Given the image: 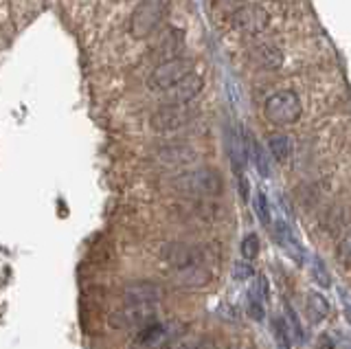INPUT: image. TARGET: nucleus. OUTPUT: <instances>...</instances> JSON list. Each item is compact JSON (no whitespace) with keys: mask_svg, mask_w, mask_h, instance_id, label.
<instances>
[{"mask_svg":"<svg viewBox=\"0 0 351 349\" xmlns=\"http://www.w3.org/2000/svg\"><path fill=\"white\" fill-rule=\"evenodd\" d=\"M169 5L171 0H141L130 16V36L134 40L149 38L167 16Z\"/></svg>","mask_w":351,"mask_h":349,"instance_id":"nucleus-1","label":"nucleus"},{"mask_svg":"<svg viewBox=\"0 0 351 349\" xmlns=\"http://www.w3.org/2000/svg\"><path fill=\"white\" fill-rule=\"evenodd\" d=\"M303 115V104L301 97L294 91H279L270 95L266 99V106H263V117L268 119L272 125H292L301 119Z\"/></svg>","mask_w":351,"mask_h":349,"instance_id":"nucleus-2","label":"nucleus"},{"mask_svg":"<svg viewBox=\"0 0 351 349\" xmlns=\"http://www.w3.org/2000/svg\"><path fill=\"white\" fill-rule=\"evenodd\" d=\"M173 187L189 195H219L224 187V180L219 176V171L211 167H197L176 176Z\"/></svg>","mask_w":351,"mask_h":349,"instance_id":"nucleus-3","label":"nucleus"},{"mask_svg":"<svg viewBox=\"0 0 351 349\" xmlns=\"http://www.w3.org/2000/svg\"><path fill=\"white\" fill-rule=\"evenodd\" d=\"M193 71H195V64H193L191 58H182L180 56V58L167 60V62H160L147 77V88L152 93L162 95L165 91H169L171 86L182 82L186 75H191Z\"/></svg>","mask_w":351,"mask_h":349,"instance_id":"nucleus-4","label":"nucleus"},{"mask_svg":"<svg viewBox=\"0 0 351 349\" xmlns=\"http://www.w3.org/2000/svg\"><path fill=\"white\" fill-rule=\"evenodd\" d=\"M195 119V110L191 104H162L149 117V125L154 132L167 134L184 128Z\"/></svg>","mask_w":351,"mask_h":349,"instance_id":"nucleus-5","label":"nucleus"},{"mask_svg":"<svg viewBox=\"0 0 351 349\" xmlns=\"http://www.w3.org/2000/svg\"><path fill=\"white\" fill-rule=\"evenodd\" d=\"M158 303H134L125 305L112 316L114 327H145L156 321Z\"/></svg>","mask_w":351,"mask_h":349,"instance_id":"nucleus-6","label":"nucleus"},{"mask_svg":"<svg viewBox=\"0 0 351 349\" xmlns=\"http://www.w3.org/2000/svg\"><path fill=\"white\" fill-rule=\"evenodd\" d=\"M230 20H233V27L237 31H241V34L257 36V34H261V31L268 27L270 16H268L266 9L259 7V5H244V7L237 9Z\"/></svg>","mask_w":351,"mask_h":349,"instance_id":"nucleus-7","label":"nucleus"},{"mask_svg":"<svg viewBox=\"0 0 351 349\" xmlns=\"http://www.w3.org/2000/svg\"><path fill=\"white\" fill-rule=\"evenodd\" d=\"M176 334L173 323H149L145 327H141V332L134 338L136 349H160L162 345H167Z\"/></svg>","mask_w":351,"mask_h":349,"instance_id":"nucleus-8","label":"nucleus"},{"mask_svg":"<svg viewBox=\"0 0 351 349\" xmlns=\"http://www.w3.org/2000/svg\"><path fill=\"white\" fill-rule=\"evenodd\" d=\"M202 88H204V77L200 73L193 71L191 75H186L182 82L171 86L169 91H165L162 97L167 104H191L195 97L202 93Z\"/></svg>","mask_w":351,"mask_h":349,"instance_id":"nucleus-9","label":"nucleus"},{"mask_svg":"<svg viewBox=\"0 0 351 349\" xmlns=\"http://www.w3.org/2000/svg\"><path fill=\"white\" fill-rule=\"evenodd\" d=\"M162 299V290L160 286L152 281H136L130 283L123 290V303L125 305H134V303H158Z\"/></svg>","mask_w":351,"mask_h":349,"instance_id":"nucleus-10","label":"nucleus"},{"mask_svg":"<svg viewBox=\"0 0 351 349\" xmlns=\"http://www.w3.org/2000/svg\"><path fill=\"white\" fill-rule=\"evenodd\" d=\"M182 38L184 34L180 29H167L162 34V38L156 42V47H154V56H156L160 62H167V60H173V58H180V51H182Z\"/></svg>","mask_w":351,"mask_h":349,"instance_id":"nucleus-11","label":"nucleus"},{"mask_svg":"<svg viewBox=\"0 0 351 349\" xmlns=\"http://www.w3.org/2000/svg\"><path fill=\"white\" fill-rule=\"evenodd\" d=\"M274 233H277V239H279V244L283 246L285 253H288L296 261V264H303V261H305V250L299 244L296 235L292 233L290 224L283 222V220H277V222H274Z\"/></svg>","mask_w":351,"mask_h":349,"instance_id":"nucleus-12","label":"nucleus"},{"mask_svg":"<svg viewBox=\"0 0 351 349\" xmlns=\"http://www.w3.org/2000/svg\"><path fill=\"white\" fill-rule=\"evenodd\" d=\"M244 145H246V154H248V158L252 163H255L257 171L261 173L263 178H268L272 173L270 171V163H268V154H266V149L257 143V139L252 136V132H244Z\"/></svg>","mask_w":351,"mask_h":349,"instance_id":"nucleus-13","label":"nucleus"},{"mask_svg":"<svg viewBox=\"0 0 351 349\" xmlns=\"http://www.w3.org/2000/svg\"><path fill=\"white\" fill-rule=\"evenodd\" d=\"M252 60H255L261 69L277 71V69H281V64H283V53L274 45H261V47L255 49V53H252Z\"/></svg>","mask_w":351,"mask_h":349,"instance_id":"nucleus-14","label":"nucleus"},{"mask_svg":"<svg viewBox=\"0 0 351 349\" xmlns=\"http://www.w3.org/2000/svg\"><path fill=\"white\" fill-rule=\"evenodd\" d=\"M307 312H310L314 323H321L329 316V301L321 292H310L307 294Z\"/></svg>","mask_w":351,"mask_h":349,"instance_id":"nucleus-15","label":"nucleus"},{"mask_svg":"<svg viewBox=\"0 0 351 349\" xmlns=\"http://www.w3.org/2000/svg\"><path fill=\"white\" fill-rule=\"evenodd\" d=\"M268 149L272 152V156L277 163H285L290 158V139L285 134L274 132L268 136Z\"/></svg>","mask_w":351,"mask_h":349,"instance_id":"nucleus-16","label":"nucleus"},{"mask_svg":"<svg viewBox=\"0 0 351 349\" xmlns=\"http://www.w3.org/2000/svg\"><path fill=\"white\" fill-rule=\"evenodd\" d=\"M272 332H274V336H277V343L283 349H290L292 347V334H290L288 321L281 319V316H274V319H272Z\"/></svg>","mask_w":351,"mask_h":349,"instance_id":"nucleus-17","label":"nucleus"},{"mask_svg":"<svg viewBox=\"0 0 351 349\" xmlns=\"http://www.w3.org/2000/svg\"><path fill=\"white\" fill-rule=\"evenodd\" d=\"M285 321H288L290 334H292V341H296V343H303V341H305L303 325H301L299 314H296V312L292 310V305H290V303H285Z\"/></svg>","mask_w":351,"mask_h":349,"instance_id":"nucleus-18","label":"nucleus"},{"mask_svg":"<svg viewBox=\"0 0 351 349\" xmlns=\"http://www.w3.org/2000/svg\"><path fill=\"white\" fill-rule=\"evenodd\" d=\"M255 211H257V217L263 226L272 224V215H270V204H268V198L263 191H257L255 193Z\"/></svg>","mask_w":351,"mask_h":349,"instance_id":"nucleus-19","label":"nucleus"},{"mask_svg":"<svg viewBox=\"0 0 351 349\" xmlns=\"http://www.w3.org/2000/svg\"><path fill=\"white\" fill-rule=\"evenodd\" d=\"M246 308H248V316H250V319L263 321V316H266V312H263V301L259 299V294L255 290H248Z\"/></svg>","mask_w":351,"mask_h":349,"instance_id":"nucleus-20","label":"nucleus"},{"mask_svg":"<svg viewBox=\"0 0 351 349\" xmlns=\"http://www.w3.org/2000/svg\"><path fill=\"white\" fill-rule=\"evenodd\" d=\"M241 255L246 259H255L259 255V237L255 233L244 237V242H241Z\"/></svg>","mask_w":351,"mask_h":349,"instance_id":"nucleus-21","label":"nucleus"},{"mask_svg":"<svg viewBox=\"0 0 351 349\" xmlns=\"http://www.w3.org/2000/svg\"><path fill=\"white\" fill-rule=\"evenodd\" d=\"M338 259H340V264H343L345 268H351V228L347 231V235L343 237V242H340V246H338Z\"/></svg>","mask_w":351,"mask_h":349,"instance_id":"nucleus-22","label":"nucleus"},{"mask_svg":"<svg viewBox=\"0 0 351 349\" xmlns=\"http://www.w3.org/2000/svg\"><path fill=\"white\" fill-rule=\"evenodd\" d=\"M312 275H314V279H316L318 283H321V288H327L329 283H332V281H329V275H327L325 264H323V261L318 259V257L312 259Z\"/></svg>","mask_w":351,"mask_h":349,"instance_id":"nucleus-23","label":"nucleus"},{"mask_svg":"<svg viewBox=\"0 0 351 349\" xmlns=\"http://www.w3.org/2000/svg\"><path fill=\"white\" fill-rule=\"evenodd\" d=\"M255 290L257 294H259V299L261 301H268V297H270V286H268V279L263 277V275H257V279H255Z\"/></svg>","mask_w":351,"mask_h":349,"instance_id":"nucleus-24","label":"nucleus"},{"mask_svg":"<svg viewBox=\"0 0 351 349\" xmlns=\"http://www.w3.org/2000/svg\"><path fill=\"white\" fill-rule=\"evenodd\" d=\"M233 277L237 281H244V279L252 277V266L250 264H235L233 266Z\"/></svg>","mask_w":351,"mask_h":349,"instance_id":"nucleus-25","label":"nucleus"},{"mask_svg":"<svg viewBox=\"0 0 351 349\" xmlns=\"http://www.w3.org/2000/svg\"><path fill=\"white\" fill-rule=\"evenodd\" d=\"M186 349H217V343L211 341V338H206V341H200V343H195V345L186 347Z\"/></svg>","mask_w":351,"mask_h":349,"instance_id":"nucleus-26","label":"nucleus"},{"mask_svg":"<svg viewBox=\"0 0 351 349\" xmlns=\"http://www.w3.org/2000/svg\"><path fill=\"white\" fill-rule=\"evenodd\" d=\"M343 312H345V319L349 321V325H351V303L345 299V305H343Z\"/></svg>","mask_w":351,"mask_h":349,"instance_id":"nucleus-27","label":"nucleus"}]
</instances>
